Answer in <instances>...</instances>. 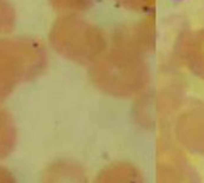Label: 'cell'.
<instances>
[{"label": "cell", "mask_w": 204, "mask_h": 183, "mask_svg": "<svg viewBox=\"0 0 204 183\" xmlns=\"http://www.w3.org/2000/svg\"><path fill=\"white\" fill-rule=\"evenodd\" d=\"M16 23V12L9 0H0V35L10 32Z\"/></svg>", "instance_id": "2"}, {"label": "cell", "mask_w": 204, "mask_h": 183, "mask_svg": "<svg viewBox=\"0 0 204 183\" xmlns=\"http://www.w3.org/2000/svg\"><path fill=\"white\" fill-rule=\"evenodd\" d=\"M44 62L45 52L39 41L31 37L0 38V95Z\"/></svg>", "instance_id": "1"}]
</instances>
